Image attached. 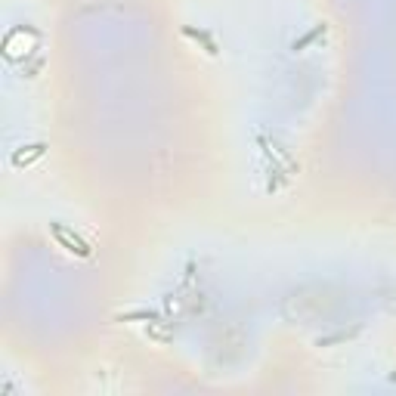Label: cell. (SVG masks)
<instances>
[{"mask_svg":"<svg viewBox=\"0 0 396 396\" xmlns=\"http://www.w3.org/2000/svg\"><path fill=\"white\" fill-rule=\"evenodd\" d=\"M50 233L56 235V242L62 245L69 254H75V257H90V245L81 239L78 233H71L69 226H62V223H50Z\"/></svg>","mask_w":396,"mask_h":396,"instance_id":"obj_1","label":"cell"},{"mask_svg":"<svg viewBox=\"0 0 396 396\" xmlns=\"http://www.w3.org/2000/svg\"><path fill=\"white\" fill-rule=\"evenodd\" d=\"M37 155H44V146H31V152H16L12 164H28L31 158H37Z\"/></svg>","mask_w":396,"mask_h":396,"instance_id":"obj_2","label":"cell"},{"mask_svg":"<svg viewBox=\"0 0 396 396\" xmlns=\"http://www.w3.org/2000/svg\"><path fill=\"white\" fill-rule=\"evenodd\" d=\"M322 31H325V28H322V25H319V28H316V31H309V35H307V37H303V41H297V44H294V50L307 47V44H309V41H316V37H319V35H322Z\"/></svg>","mask_w":396,"mask_h":396,"instance_id":"obj_3","label":"cell"}]
</instances>
